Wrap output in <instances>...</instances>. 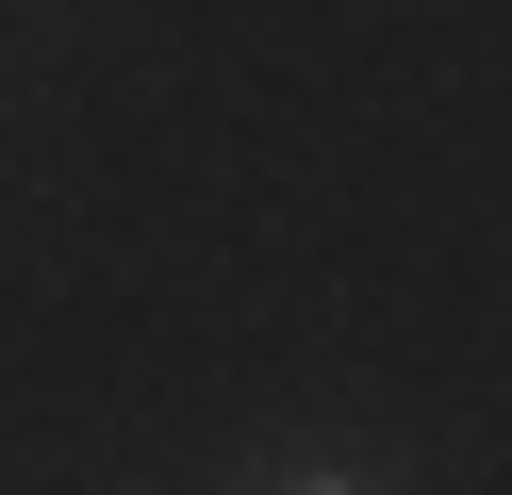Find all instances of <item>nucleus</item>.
Wrapping results in <instances>:
<instances>
[{"mask_svg": "<svg viewBox=\"0 0 512 495\" xmlns=\"http://www.w3.org/2000/svg\"><path fill=\"white\" fill-rule=\"evenodd\" d=\"M281 495H364V479H347V462H298V479H281Z\"/></svg>", "mask_w": 512, "mask_h": 495, "instance_id": "obj_1", "label": "nucleus"}]
</instances>
